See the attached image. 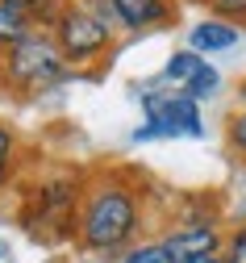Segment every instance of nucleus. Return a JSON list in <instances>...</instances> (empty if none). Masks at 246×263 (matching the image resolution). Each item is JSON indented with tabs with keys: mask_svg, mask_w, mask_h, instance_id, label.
<instances>
[{
	"mask_svg": "<svg viewBox=\"0 0 246 263\" xmlns=\"http://www.w3.org/2000/svg\"><path fill=\"white\" fill-rule=\"evenodd\" d=\"M155 217V184L146 172L125 163L88 167L75 247L96 259H121L129 247L146 238V221Z\"/></svg>",
	"mask_w": 246,
	"mask_h": 263,
	"instance_id": "f257e3e1",
	"label": "nucleus"
},
{
	"mask_svg": "<svg viewBox=\"0 0 246 263\" xmlns=\"http://www.w3.org/2000/svg\"><path fill=\"white\" fill-rule=\"evenodd\" d=\"M84 184H88V172H80V167L46 176L38 184H25L17 217L29 230V238H38V242H67V238H75L80 205H84Z\"/></svg>",
	"mask_w": 246,
	"mask_h": 263,
	"instance_id": "f03ea898",
	"label": "nucleus"
},
{
	"mask_svg": "<svg viewBox=\"0 0 246 263\" xmlns=\"http://www.w3.org/2000/svg\"><path fill=\"white\" fill-rule=\"evenodd\" d=\"M67 80H80V76L63 59L50 29H33L29 38H21L0 59V96H9V101H33L46 88H59Z\"/></svg>",
	"mask_w": 246,
	"mask_h": 263,
	"instance_id": "7ed1b4c3",
	"label": "nucleus"
},
{
	"mask_svg": "<svg viewBox=\"0 0 246 263\" xmlns=\"http://www.w3.org/2000/svg\"><path fill=\"white\" fill-rule=\"evenodd\" d=\"M63 59L71 63V71L75 76H88V80H100L104 67L113 63L117 46H121V34H113L109 25H100L80 0H71L67 5V13L59 17V25L50 29Z\"/></svg>",
	"mask_w": 246,
	"mask_h": 263,
	"instance_id": "20e7f679",
	"label": "nucleus"
},
{
	"mask_svg": "<svg viewBox=\"0 0 246 263\" xmlns=\"http://www.w3.org/2000/svg\"><path fill=\"white\" fill-rule=\"evenodd\" d=\"M146 121L159 129V138H204V121H200V101H192L188 92L167 88L159 96L142 101Z\"/></svg>",
	"mask_w": 246,
	"mask_h": 263,
	"instance_id": "39448f33",
	"label": "nucleus"
},
{
	"mask_svg": "<svg viewBox=\"0 0 246 263\" xmlns=\"http://www.w3.org/2000/svg\"><path fill=\"white\" fill-rule=\"evenodd\" d=\"M159 217L167 226H225V201L213 188H171Z\"/></svg>",
	"mask_w": 246,
	"mask_h": 263,
	"instance_id": "423d86ee",
	"label": "nucleus"
},
{
	"mask_svg": "<svg viewBox=\"0 0 246 263\" xmlns=\"http://www.w3.org/2000/svg\"><path fill=\"white\" fill-rule=\"evenodd\" d=\"M113 5H117L121 42L150 38L159 29L180 25V0H113Z\"/></svg>",
	"mask_w": 246,
	"mask_h": 263,
	"instance_id": "0eeeda50",
	"label": "nucleus"
},
{
	"mask_svg": "<svg viewBox=\"0 0 246 263\" xmlns=\"http://www.w3.org/2000/svg\"><path fill=\"white\" fill-rule=\"evenodd\" d=\"M159 238L175 263H188V259H204V255H221L225 226H163Z\"/></svg>",
	"mask_w": 246,
	"mask_h": 263,
	"instance_id": "6e6552de",
	"label": "nucleus"
},
{
	"mask_svg": "<svg viewBox=\"0 0 246 263\" xmlns=\"http://www.w3.org/2000/svg\"><path fill=\"white\" fill-rule=\"evenodd\" d=\"M242 38V29L230 25V21H217V17H204L188 29V50L196 54H213V50H234Z\"/></svg>",
	"mask_w": 246,
	"mask_h": 263,
	"instance_id": "1a4fd4ad",
	"label": "nucleus"
},
{
	"mask_svg": "<svg viewBox=\"0 0 246 263\" xmlns=\"http://www.w3.org/2000/svg\"><path fill=\"white\" fill-rule=\"evenodd\" d=\"M21 159H25V142L17 134V125L0 117V192H9L21 180Z\"/></svg>",
	"mask_w": 246,
	"mask_h": 263,
	"instance_id": "9d476101",
	"label": "nucleus"
},
{
	"mask_svg": "<svg viewBox=\"0 0 246 263\" xmlns=\"http://www.w3.org/2000/svg\"><path fill=\"white\" fill-rule=\"evenodd\" d=\"M33 13H25V9H13V5H5L0 0V59H5L21 38H29L33 34Z\"/></svg>",
	"mask_w": 246,
	"mask_h": 263,
	"instance_id": "9b49d317",
	"label": "nucleus"
},
{
	"mask_svg": "<svg viewBox=\"0 0 246 263\" xmlns=\"http://www.w3.org/2000/svg\"><path fill=\"white\" fill-rule=\"evenodd\" d=\"M204 63H209V59L196 54V50H175V54L163 63V80H167L171 88H180V92H184V88L196 80V71L204 67Z\"/></svg>",
	"mask_w": 246,
	"mask_h": 263,
	"instance_id": "f8f14e48",
	"label": "nucleus"
},
{
	"mask_svg": "<svg viewBox=\"0 0 246 263\" xmlns=\"http://www.w3.org/2000/svg\"><path fill=\"white\" fill-rule=\"evenodd\" d=\"M221 142H225V151H230L238 163H246V109H234V113L225 117Z\"/></svg>",
	"mask_w": 246,
	"mask_h": 263,
	"instance_id": "ddd939ff",
	"label": "nucleus"
},
{
	"mask_svg": "<svg viewBox=\"0 0 246 263\" xmlns=\"http://www.w3.org/2000/svg\"><path fill=\"white\" fill-rule=\"evenodd\" d=\"M117 263H175L171 255H167V247H163V238L155 234V238H142L138 247H129Z\"/></svg>",
	"mask_w": 246,
	"mask_h": 263,
	"instance_id": "4468645a",
	"label": "nucleus"
},
{
	"mask_svg": "<svg viewBox=\"0 0 246 263\" xmlns=\"http://www.w3.org/2000/svg\"><path fill=\"white\" fill-rule=\"evenodd\" d=\"M184 92L192 96V101H209V96H217V92H221V71L213 67V63H204V67L196 71V80H192Z\"/></svg>",
	"mask_w": 246,
	"mask_h": 263,
	"instance_id": "2eb2a0df",
	"label": "nucleus"
},
{
	"mask_svg": "<svg viewBox=\"0 0 246 263\" xmlns=\"http://www.w3.org/2000/svg\"><path fill=\"white\" fill-rule=\"evenodd\" d=\"M204 13L217 17V21H230L238 29H246V0H204Z\"/></svg>",
	"mask_w": 246,
	"mask_h": 263,
	"instance_id": "dca6fc26",
	"label": "nucleus"
},
{
	"mask_svg": "<svg viewBox=\"0 0 246 263\" xmlns=\"http://www.w3.org/2000/svg\"><path fill=\"white\" fill-rule=\"evenodd\" d=\"M225 263H246V221L225 226Z\"/></svg>",
	"mask_w": 246,
	"mask_h": 263,
	"instance_id": "f3484780",
	"label": "nucleus"
},
{
	"mask_svg": "<svg viewBox=\"0 0 246 263\" xmlns=\"http://www.w3.org/2000/svg\"><path fill=\"white\" fill-rule=\"evenodd\" d=\"M80 5H84L100 25H109L113 34H121V25H117V5H113V0H80Z\"/></svg>",
	"mask_w": 246,
	"mask_h": 263,
	"instance_id": "a211bd4d",
	"label": "nucleus"
},
{
	"mask_svg": "<svg viewBox=\"0 0 246 263\" xmlns=\"http://www.w3.org/2000/svg\"><path fill=\"white\" fill-rule=\"evenodd\" d=\"M5 5H13V9H25V13H38L46 0H5Z\"/></svg>",
	"mask_w": 246,
	"mask_h": 263,
	"instance_id": "6ab92c4d",
	"label": "nucleus"
},
{
	"mask_svg": "<svg viewBox=\"0 0 246 263\" xmlns=\"http://www.w3.org/2000/svg\"><path fill=\"white\" fill-rule=\"evenodd\" d=\"M234 101H238V109H246V76H242L238 88H234Z\"/></svg>",
	"mask_w": 246,
	"mask_h": 263,
	"instance_id": "aec40b11",
	"label": "nucleus"
},
{
	"mask_svg": "<svg viewBox=\"0 0 246 263\" xmlns=\"http://www.w3.org/2000/svg\"><path fill=\"white\" fill-rule=\"evenodd\" d=\"M188 263H225V255H204V259H188Z\"/></svg>",
	"mask_w": 246,
	"mask_h": 263,
	"instance_id": "412c9836",
	"label": "nucleus"
},
{
	"mask_svg": "<svg viewBox=\"0 0 246 263\" xmlns=\"http://www.w3.org/2000/svg\"><path fill=\"white\" fill-rule=\"evenodd\" d=\"M192 5H204V0H192Z\"/></svg>",
	"mask_w": 246,
	"mask_h": 263,
	"instance_id": "4be33fe9",
	"label": "nucleus"
},
{
	"mask_svg": "<svg viewBox=\"0 0 246 263\" xmlns=\"http://www.w3.org/2000/svg\"><path fill=\"white\" fill-rule=\"evenodd\" d=\"M0 251H5V247H0Z\"/></svg>",
	"mask_w": 246,
	"mask_h": 263,
	"instance_id": "5701e85b",
	"label": "nucleus"
}]
</instances>
